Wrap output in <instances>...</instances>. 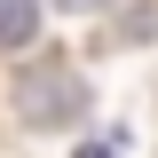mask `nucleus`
<instances>
[{
	"label": "nucleus",
	"instance_id": "nucleus-1",
	"mask_svg": "<svg viewBox=\"0 0 158 158\" xmlns=\"http://www.w3.org/2000/svg\"><path fill=\"white\" fill-rule=\"evenodd\" d=\"M79 103H87V87H79L63 63H32V71H16V111L32 118V127H63V118H79Z\"/></svg>",
	"mask_w": 158,
	"mask_h": 158
},
{
	"label": "nucleus",
	"instance_id": "nucleus-2",
	"mask_svg": "<svg viewBox=\"0 0 158 158\" xmlns=\"http://www.w3.org/2000/svg\"><path fill=\"white\" fill-rule=\"evenodd\" d=\"M40 32V0H0V48H24Z\"/></svg>",
	"mask_w": 158,
	"mask_h": 158
},
{
	"label": "nucleus",
	"instance_id": "nucleus-3",
	"mask_svg": "<svg viewBox=\"0 0 158 158\" xmlns=\"http://www.w3.org/2000/svg\"><path fill=\"white\" fill-rule=\"evenodd\" d=\"M71 158H118V150H111V142H79Z\"/></svg>",
	"mask_w": 158,
	"mask_h": 158
}]
</instances>
